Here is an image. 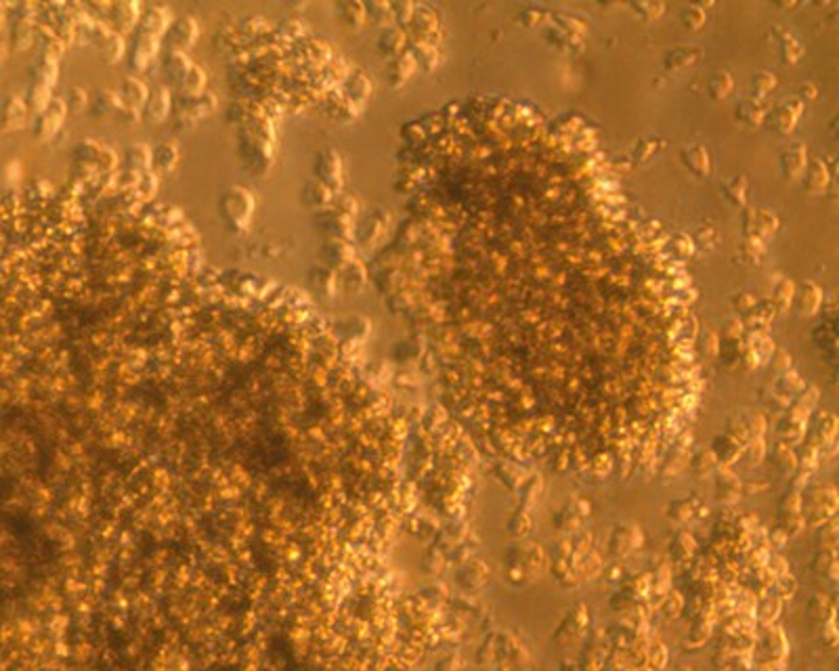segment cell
Segmentation results:
<instances>
[{
	"instance_id": "cell-17",
	"label": "cell",
	"mask_w": 839,
	"mask_h": 671,
	"mask_svg": "<svg viewBox=\"0 0 839 671\" xmlns=\"http://www.w3.org/2000/svg\"><path fill=\"white\" fill-rule=\"evenodd\" d=\"M191 65H193V63L187 59L185 52H168V55H166V71H168V76H170L172 80H176V82L183 80V76L189 71Z\"/></svg>"
},
{
	"instance_id": "cell-14",
	"label": "cell",
	"mask_w": 839,
	"mask_h": 671,
	"mask_svg": "<svg viewBox=\"0 0 839 671\" xmlns=\"http://www.w3.org/2000/svg\"><path fill=\"white\" fill-rule=\"evenodd\" d=\"M829 183V174L827 168L821 160H814L810 164V168H806V176H804V185L810 193H819L827 187Z\"/></svg>"
},
{
	"instance_id": "cell-5",
	"label": "cell",
	"mask_w": 839,
	"mask_h": 671,
	"mask_svg": "<svg viewBox=\"0 0 839 671\" xmlns=\"http://www.w3.org/2000/svg\"><path fill=\"white\" fill-rule=\"evenodd\" d=\"M118 97H120L122 107L141 111L145 107L147 99H149V88L139 78H124L122 84H120Z\"/></svg>"
},
{
	"instance_id": "cell-20",
	"label": "cell",
	"mask_w": 839,
	"mask_h": 671,
	"mask_svg": "<svg viewBox=\"0 0 839 671\" xmlns=\"http://www.w3.org/2000/svg\"><path fill=\"white\" fill-rule=\"evenodd\" d=\"M88 103H90V99H88V94H86L84 88H80V86H71V88H69V94H67V99H65V105H67L69 111L78 113V111H82Z\"/></svg>"
},
{
	"instance_id": "cell-11",
	"label": "cell",
	"mask_w": 839,
	"mask_h": 671,
	"mask_svg": "<svg viewBox=\"0 0 839 671\" xmlns=\"http://www.w3.org/2000/svg\"><path fill=\"white\" fill-rule=\"evenodd\" d=\"M737 118L747 124V126H758L760 122L766 120V105L762 103L760 97H751L745 99L739 107H737Z\"/></svg>"
},
{
	"instance_id": "cell-22",
	"label": "cell",
	"mask_w": 839,
	"mask_h": 671,
	"mask_svg": "<svg viewBox=\"0 0 839 671\" xmlns=\"http://www.w3.org/2000/svg\"><path fill=\"white\" fill-rule=\"evenodd\" d=\"M800 55H802V46L796 42V38L793 36H785L783 38V61L793 63V61L800 59Z\"/></svg>"
},
{
	"instance_id": "cell-6",
	"label": "cell",
	"mask_w": 839,
	"mask_h": 671,
	"mask_svg": "<svg viewBox=\"0 0 839 671\" xmlns=\"http://www.w3.org/2000/svg\"><path fill=\"white\" fill-rule=\"evenodd\" d=\"M806 160H808L806 147H804L802 143L791 145V147L781 155V166H783L785 178L798 181V178L802 176V172L806 170Z\"/></svg>"
},
{
	"instance_id": "cell-2",
	"label": "cell",
	"mask_w": 839,
	"mask_h": 671,
	"mask_svg": "<svg viewBox=\"0 0 839 671\" xmlns=\"http://www.w3.org/2000/svg\"><path fill=\"white\" fill-rule=\"evenodd\" d=\"M197 21L191 17H183L168 27V44L170 52H187L197 40Z\"/></svg>"
},
{
	"instance_id": "cell-23",
	"label": "cell",
	"mask_w": 839,
	"mask_h": 671,
	"mask_svg": "<svg viewBox=\"0 0 839 671\" xmlns=\"http://www.w3.org/2000/svg\"><path fill=\"white\" fill-rule=\"evenodd\" d=\"M139 115H141V111H134V109H128V107H120L118 113H116V118H118L122 124H137V122H139Z\"/></svg>"
},
{
	"instance_id": "cell-19",
	"label": "cell",
	"mask_w": 839,
	"mask_h": 671,
	"mask_svg": "<svg viewBox=\"0 0 839 671\" xmlns=\"http://www.w3.org/2000/svg\"><path fill=\"white\" fill-rule=\"evenodd\" d=\"M699 57V52H697V48H678V50H674L667 59H665V65L670 67V69H680V67H684V65H688L693 59H697Z\"/></svg>"
},
{
	"instance_id": "cell-13",
	"label": "cell",
	"mask_w": 839,
	"mask_h": 671,
	"mask_svg": "<svg viewBox=\"0 0 839 671\" xmlns=\"http://www.w3.org/2000/svg\"><path fill=\"white\" fill-rule=\"evenodd\" d=\"M214 105H216V97L210 94V92H202V94H195V97H187L183 111H185V118L195 120V118L208 113L210 109H214Z\"/></svg>"
},
{
	"instance_id": "cell-18",
	"label": "cell",
	"mask_w": 839,
	"mask_h": 671,
	"mask_svg": "<svg viewBox=\"0 0 839 671\" xmlns=\"http://www.w3.org/2000/svg\"><path fill=\"white\" fill-rule=\"evenodd\" d=\"M733 90V78L728 71H718L714 73V78L709 80V94L714 99H724L728 97Z\"/></svg>"
},
{
	"instance_id": "cell-4",
	"label": "cell",
	"mask_w": 839,
	"mask_h": 671,
	"mask_svg": "<svg viewBox=\"0 0 839 671\" xmlns=\"http://www.w3.org/2000/svg\"><path fill=\"white\" fill-rule=\"evenodd\" d=\"M802 109H804V103H802V101H798V99L785 101V103H781L775 111H770V115L766 118V120H768V126H770L772 130H777L779 134H787V132L793 130V126L798 124Z\"/></svg>"
},
{
	"instance_id": "cell-1",
	"label": "cell",
	"mask_w": 839,
	"mask_h": 671,
	"mask_svg": "<svg viewBox=\"0 0 839 671\" xmlns=\"http://www.w3.org/2000/svg\"><path fill=\"white\" fill-rule=\"evenodd\" d=\"M254 212V195L244 187H231L221 197V216L229 229L242 231L248 227Z\"/></svg>"
},
{
	"instance_id": "cell-8",
	"label": "cell",
	"mask_w": 839,
	"mask_h": 671,
	"mask_svg": "<svg viewBox=\"0 0 839 671\" xmlns=\"http://www.w3.org/2000/svg\"><path fill=\"white\" fill-rule=\"evenodd\" d=\"M682 162H684V166L691 170V172H695L697 176H709V172H712V157H709V151L703 147V145H691V147H686L684 151H682Z\"/></svg>"
},
{
	"instance_id": "cell-7",
	"label": "cell",
	"mask_w": 839,
	"mask_h": 671,
	"mask_svg": "<svg viewBox=\"0 0 839 671\" xmlns=\"http://www.w3.org/2000/svg\"><path fill=\"white\" fill-rule=\"evenodd\" d=\"M170 107H172V99H170V92H168V88H155L153 92H149V99H147V103H145V107H143V113H145V118H149L151 122H162L168 113H170Z\"/></svg>"
},
{
	"instance_id": "cell-15",
	"label": "cell",
	"mask_w": 839,
	"mask_h": 671,
	"mask_svg": "<svg viewBox=\"0 0 839 671\" xmlns=\"http://www.w3.org/2000/svg\"><path fill=\"white\" fill-rule=\"evenodd\" d=\"M722 191L726 199L735 206H745L747 204V181L745 176H733L722 185Z\"/></svg>"
},
{
	"instance_id": "cell-16",
	"label": "cell",
	"mask_w": 839,
	"mask_h": 671,
	"mask_svg": "<svg viewBox=\"0 0 839 671\" xmlns=\"http://www.w3.org/2000/svg\"><path fill=\"white\" fill-rule=\"evenodd\" d=\"M204 84H206V73H204L202 67H197V65H191L189 71H187V73L183 76V80H181V88H183V92H185L187 97L202 94V92H204Z\"/></svg>"
},
{
	"instance_id": "cell-9",
	"label": "cell",
	"mask_w": 839,
	"mask_h": 671,
	"mask_svg": "<svg viewBox=\"0 0 839 671\" xmlns=\"http://www.w3.org/2000/svg\"><path fill=\"white\" fill-rule=\"evenodd\" d=\"M179 164V147L170 141L160 143L155 149H151V166L158 172H172Z\"/></svg>"
},
{
	"instance_id": "cell-3",
	"label": "cell",
	"mask_w": 839,
	"mask_h": 671,
	"mask_svg": "<svg viewBox=\"0 0 839 671\" xmlns=\"http://www.w3.org/2000/svg\"><path fill=\"white\" fill-rule=\"evenodd\" d=\"M779 229V218L777 214L768 212V210H754L749 208L745 212V223H743V231L747 235V239L758 241L762 235H772Z\"/></svg>"
},
{
	"instance_id": "cell-12",
	"label": "cell",
	"mask_w": 839,
	"mask_h": 671,
	"mask_svg": "<svg viewBox=\"0 0 839 671\" xmlns=\"http://www.w3.org/2000/svg\"><path fill=\"white\" fill-rule=\"evenodd\" d=\"M126 166L134 172H151V149L145 143H134L126 149Z\"/></svg>"
},
{
	"instance_id": "cell-10",
	"label": "cell",
	"mask_w": 839,
	"mask_h": 671,
	"mask_svg": "<svg viewBox=\"0 0 839 671\" xmlns=\"http://www.w3.org/2000/svg\"><path fill=\"white\" fill-rule=\"evenodd\" d=\"M90 105H92V113H97L99 118H111V115L116 118L118 109L122 107L118 92L116 90H107V88L99 90L95 94V99L90 101Z\"/></svg>"
},
{
	"instance_id": "cell-21",
	"label": "cell",
	"mask_w": 839,
	"mask_h": 671,
	"mask_svg": "<svg viewBox=\"0 0 839 671\" xmlns=\"http://www.w3.org/2000/svg\"><path fill=\"white\" fill-rule=\"evenodd\" d=\"M754 84H756V92H758V97L762 99L764 94H768L775 86H777V78L770 73V71H760L756 78H754Z\"/></svg>"
}]
</instances>
